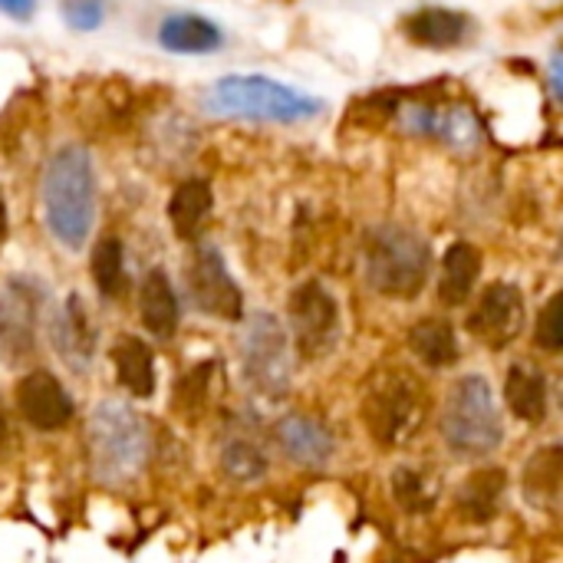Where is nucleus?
Wrapping results in <instances>:
<instances>
[{
    "instance_id": "obj_27",
    "label": "nucleus",
    "mask_w": 563,
    "mask_h": 563,
    "mask_svg": "<svg viewBox=\"0 0 563 563\" xmlns=\"http://www.w3.org/2000/svg\"><path fill=\"white\" fill-rule=\"evenodd\" d=\"M393 495L406 511L422 515L439 501V482L432 475L419 472V468H399L393 475Z\"/></svg>"
},
{
    "instance_id": "obj_1",
    "label": "nucleus",
    "mask_w": 563,
    "mask_h": 563,
    "mask_svg": "<svg viewBox=\"0 0 563 563\" xmlns=\"http://www.w3.org/2000/svg\"><path fill=\"white\" fill-rule=\"evenodd\" d=\"M43 221L56 244L79 251L96 224V172L82 145H63L43 168Z\"/></svg>"
},
{
    "instance_id": "obj_8",
    "label": "nucleus",
    "mask_w": 563,
    "mask_h": 563,
    "mask_svg": "<svg viewBox=\"0 0 563 563\" xmlns=\"http://www.w3.org/2000/svg\"><path fill=\"white\" fill-rule=\"evenodd\" d=\"M287 313H290V333H294L297 353L303 360H323L336 346L340 307L320 280L300 284L287 300Z\"/></svg>"
},
{
    "instance_id": "obj_14",
    "label": "nucleus",
    "mask_w": 563,
    "mask_h": 563,
    "mask_svg": "<svg viewBox=\"0 0 563 563\" xmlns=\"http://www.w3.org/2000/svg\"><path fill=\"white\" fill-rule=\"evenodd\" d=\"M475 33L472 16L462 10H449V7H422L412 16H406V36L419 46L429 49H452L462 46L468 36Z\"/></svg>"
},
{
    "instance_id": "obj_13",
    "label": "nucleus",
    "mask_w": 563,
    "mask_h": 563,
    "mask_svg": "<svg viewBox=\"0 0 563 563\" xmlns=\"http://www.w3.org/2000/svg\"><path fill=\"white\" fill-rule=\"evenodd\" d=\"M49 340L73 373H86L96 356V327L79 294H69L49 323Z\"/></svg>"
},
{
    "instance_id": "obj_29",
    "label": "nucleus",
    "mask_w": 563,
    "mask_h": 563,
    "mask_svg": "<svg viewBox=\"0 0 563 563\" xmlns=\"http://www.w3.org/2000/svg\"><path fill=\"white\" fill-rule=\"evenodd\" d=\"M59 16L76 33H92L106 20V0H63Z\"/></svg>"
},
{
    "instance_id": "obj_31",
    "label": "nucleus",
    "mask_w": 563,
    "mask_h": 563,
    "mask_svg": "<svg viewBox=\"0 0 563 563\" xmlns=\"http://www.w3.org/2000/svg\"><path fill=\"white\" fill-rule=\"evenodd\" d=\"M40 0H0V13L13 16V20H30L36 13Z\"/></svg>"
},
{
    "instance_id": "obj_30",
    "label": "nucleus",
    "mask_w": 563,
    "mask_h": 563,
    "mask_svg": "<svg viewBox=\"0 0 563 563\" xmlns=\"http://www.w3.org/2000/svg\"><path fill=\"white\" fill-rule=\"evenodd\" d=\"M534 340L541 350H551V353H563V290L554 294L541 317H538V330H534Z\"/></svg>"
},
{
    "instance_id": "obj_6",
    "label": "nucleus",
    "mask_w": 563,
    "mask_h": 563,
    "mask_svg": "<svg viewBox=\"0 0 563 563\" xmlns=\"http://www.w3.org/2000/svg\"><path fill=\"white\" fill-rule=\"evenodd\" d=\"M442 435L449 449L465 459H485L501 445V412L482 376H465L452 386L442 412Z\"/></svg>"
},
{
    "instance_id": "obj_36",
    "label": "nucleus",
    "mask_w": 563,
    "mask_h": 563,
    "mask_svg": "<svg viewBox=\"0 0 563 563\" xmlns=\"http://www.w3.org/2000/svg\"><path fill=\"white\" fill-rule=\"evenodd\" d=\"M558 254H561V261H563V238H561V251H558Z\"/></svg>"
},
{
    "instance_id": "obj_5",
    "label": "nucleus",
    "mask_w": 563,
    "mask_h": 563,
    "mask_svg": "<svg viewBox=\"0 0 563 563\" xmlns=\"http://www.w3.org/2000/svg\"><path fill=\"white\" fill-rule=\"evenodd\" d=\"M429 412L422 383L406 369H383L369 379L363 399V419L373 439L386 449L416 439Z\"/></svg>"
},
{
    "instance_id": "obj_2",
    "label": "nucleus",
    "mask_w": 563,
    "mask_h": 563,
    "mask_svg": "<svg viewBox=\"0 0 563 563\" xmlns=\"http://www.w3.org/2000/svg\"><path fill=\"white\" fill-rule=\"evenodd\" d=\"M205 109L214 115L228 119H251V122H307L323 112V99L307 96L287 82H277L271 76H254V73H231L214 79L205 96Z\"/></svg>"
},
{
    "instance_id": "obj_32",
    "label": "nucleus",
    "mask_w": 563,
    "mask_h": 563,
    "mask_svg": "<svg viewBox=\"0 0 563 563\" xmlns=\"http://www.w3.org/2000/svg\"><path fill=\"white\" fill-rule=\"evenodd\" d=\"M551 86H554V96L561 99L563 106V53L554 56V63H551Z\"/></svg>"
},
{
    "instance_id": "obj_4",
    "label": "nucleus",
    "mask_w": 563,
    "mask_h": 563,
    "mask_svg": "<svg viewBox=\"0 0 563 563\" xmlns=\"http://www.w3.org/2000/svg\"><path fill=\"white\" fill-rule=\"evenodd\" d=\"M89 465L102 485H129L148 462V429L145 419L122 406L102 402L89 419Z\"/></svg>"
},
{
    "instance_id": "obj_9",
    "label": "nucleus",
    "mask_w": 563,
    "mask_h": 563,
    "mask_svg": "<svg viewBox=\"0 0 563 563\" xmlns=\"http://www.w3.org/2000/svg\"><path fill=\"white\" fill-rule=\"evenodd\" d=\"M43 287L33 277H13L0 290V360L7 366H23L36 353Z\"/></svg>"
},
{
    "instance_id": "obj_26",
    "label": "nucleus",
    "mask_w": 563,
    "mask_h": 563,
    "mask_svg": "<svg viewBox=\"0 0 563 563\" xmlns=\"http://www.w3.org/2000/svg\"><path fill=\"white\" fill-rule=\"evenodd\" d=\"M92 280L102 297L115 300L125 290V254L115 238H102L92 251Z\"/></svg>"
},
{
    "instance_id": "obj_24",
    "label": "nucleus",
    "mask_w": 563,
    "mask_h": 563,
    "mask_svg": "<svg viewBox=\"0 0 563 563\" xmlns=\"http://www.w3.org/2000/svg\"><path fill=\"white\" fill-rule=\"evenodd\" d=\"M409 346L432 369H445V366L459 363V340H455V330L445 320L416 323L412 333H409Z\"/></svg>"
},
{
    "instance_id": "obj_33",
    "label": "nucleus",
    "mask_w": 563,
    "mask_h": 563,
    "mask_svg": "<svg viewBox=\"0 0 563 563\" xmlns=\"http://www.w3.org/2000/svg\"><path fill=\"white\" fill-rule=\"evenodd\" d=\"M7 241V201H3V191H0V247Z\"/></svg>"
},
{
    "instance_id": "obj_11",
    "label": "nucleus",
    "mask_w": 563,
    "mask_h": 563,
    "mask_svg": "<svg viewBox=\"0 0 563 563\" xmlns=\"http://www.w3.org/2000/svg\"><path fill=\"white\" fill-rule=\"evenodd\" d=\"M525 330V297L515 284H492L468 313V333L492 350H505Z\"/></svg>"
},
{
    "instance_id": "obj_7",
    "label": "nucleus",
    "mask_w": 563,
    "mask_h": 563,
    "mask_svg": "<svg viewBox=\"0 0 563 563\" xmlns=\"http://www.w3.org/2000/svg\"><path fill=\"white\" fill-rule=\"evenodd\" d=\"M244 376L257 393L280 396L290 386V340L277 317L257 313L241 336Z\"/></svg>"
},
{
    "instance_id": "obj_3",
    "label": "nucleus",
    "mask_w": 563,
    "mask_h": 563,
    "mask_svg": "<svg viewBox=\"0 0 563 563\" xmlns=\"http://www.w3.org/2000/svg\"><path fill=\"white\" fill-rule=\"evenodd\" d=\"M363 267L376 294L412 300L429 280L432 251L416 231L402 224H376L363 238Z\"/></svg>"
},
{
    "instance_id": "obj_19",
    "label": "nucleus",
    "mask_w": 563,
    "mask_h": 563,
    "mask_svg": "<svg viewBox=\"0 0 563 563\" xmlns=\"http://www.w3.org/2000/svg\"><path fill=\"white\" fill-rule=\"evenodd\" d=\"M139 313L152 336L168 340L178 330V297L165 271H148L139 287Z\"/></svg>"
},
{
    "instance_id": "obj_10",
    "label": "nucleus",
    "mask_w": 563,
    "mask_h": 563,
    "mask_svg": "<svg viewBox=\"0 0 563 563\" xmlns=\"http://www.w3.org/2000/svg\"><path fill=\"white\" fill-rule=\"evenodd\" d=\"M188 294L195 300V307L208 317H218V320H241L244 313V297H241V287L234 284L221 251L214 244H198L191 251V261H188Z\"/></svg>"
},
{
    "instance_id": "obj_34",
    "label": "nucleus",
    "mask_w": 563,
    "mask_h": 563,
    "mask_svg": "<svg viewBox=\"0 0 563 563\" xmlns=\"http://www.w3.org/2000/svg\"><path fill=\"white\" fill-rule=\"evenodd\" d=\"M3 435H7V422H3V412H0V442H3Z\"/></svg>"
},
{
    "instance_id": "obj_20",
    "label": "nucleus",
    "mask_w": 563,
    "mask_h": 563,
    "mask_svg": "<svg viewBox=\"0 0 563 563\" xmlns=\"http://www.w3.org/2000/svg\"><path fill=\"white\" fill-rule=\"evenodd\" d=\"M482 274V254L468 241H455L445 257H442V274H439V297L445 307H462L468 294L475 290Z\"/></svg>"
},
{
    "instance_id": "obj_35",
    "label": "nucleus",
    "mask_w": 563,
    "mask_h": 563,
    "mask_svg": "<svg viewBox=\"0 0 563 563\" xmlns=\"http://www.w3.org/2000/svg\"><path fill=\"white\" fill-rule=\"evenodd\" d=\"M558 399H561V406H563V373H561V383H558Z\"/></svg>"
},
{
    "instance_id": "obj_17",
    "label": "nucleus",
    "mask_w": 563,
    "mask_h": 563,
    "mask_svg": "<svg viewBox=\"0 0 563 563\" xmlns=\"http://www.w3.org/2000/svg\"><path fill=\"white\" fill-rule=\"evenodd\" d=\"M406 129L419 135L442 139L449 145H472L478 139V122L468 109H439V106H406Z\"/></svg>"
},
{
    "instance_id": "obj_21",
    "label": "nucleus",
    "mask_w": 563,
    "mask_h": 563,
    "mask_svg": "<svg viewBox=\"0 0 563 563\" xmlns=\"http://www.w3.org/2000/svg\"><path fill=\"white\" fill-rule=\"evenodd\" d=\"M115 379L135 399H148L155 393V356L139 336H119L112 346Z\"/></svg>"
},
{
    "instance_id": "obj_12",
    "label": "nucleus",
    "mask_w": 563,
    "mask_h": 563,
    "mask_svg": "<svg viewBox=\"0 0 563 563\" xmlns=\"http://www.w3.org/2000/svg\"><path fill=\"white\" fill-rule=\"evenodd\" d=\"M16 409L40 432L63 429L73 419V399H69V393L46 369H33V373H26L16 383Z\"/></svg>"
},
{
    "instance_id": "obj_23",
    "label": "nucleus",
    "mask_w": 563,
    "mask_h": 563,
    "mask_svg": "<svg viewBox=\"0 0 563 563\" xmlns=\"http://www.w3.org/2000/svg\"><path fill=\"white\" fill-rule=\"evenodd\" d=\"M525 495L531 505H554L563 498V445L534 452L525 472Z\"/></svg>"
},
{
    "instance_id": "obj_28",
    "label": "nucleus",
    "mask_w": 563,
    "mask_h": 563,
    "mask_svg": "<svg viewBox=\"0 0 563 563\" xmlns=\"http://www.w3.org/2000/svg\"><path fill=\"white\" fill-rule=\"evenodd\" d=\"M221 468H224L228 478H234V482H254V478H261V475L267 472V459H264V452H261L254 442L234 439V442H228L224 452H221Z\"/></svg>"
},
{
    "instance_id": "obj_16",
    "label": "nucleus",
    "mask_w": 563,
    "mask_h": 563,
    "mask_svg": "<svg viewBox=\"0 0 563 563\" xmlns=\"http://www.w3.org/2000/svg\"><path fill=\"white\" fill-rule=\"evenodd\" d=\"M287 459L307 468H320L333 459V435L310 416H284L274 429Z\"/></svg>"
},
{
    "instance_id": "obj_18",
    "label": "nucleus",
    "mask_w": 563,
    "mask_h": 563,
    "mask_svg": "<svg viewBox=\"0 0 563 563\" xmlns=\"http://www.w3.org/2000/svg\"><path fill=\"white\" fill-rule=\"evenodd\" d=\"M211 208H214V195H211V185L201 181V178H191V181H181L168 201V221L175 228V234L188 244H195L208 221H211Z\"/></svg>"
},
{
    "instance_id": "obj_22",
    "label": "nucleus",
    "mask_w": 563,
    "mask_h": 563,
    "mask_svg": "<svg viewBox=\"0 0 563 563\" xmlns=\"http://www.w3.org/2000/svg\"><path fill=\"white\" fill-rule=\"evenodd\" d=\"M505 399H508V406H511V412L518 419L544 422V416H548V383H544L541 369L531 366V363H515L508 369Z\"/></svg>"
},
{
    "instance_id": "obj_15",
    "label": "nucleus",
    "mask_w": 563,
    "mask_h": 563,
    "mask_svg": "<svg viewBox=\"0 0 563 563\" xmlns=\"http://www.w3.org/2000/svg\"><path fill=\"white\" fill-rule=\"evenodd\" d=\"M224 43V33L214 20L201 13H168L158 23V46L175 56H205Z\"/></svg>"
},
{
    "instance_id": "obj_25",
    "label": "nucleus",
    "mask_w": 563,
    "mask_h": 563,
    "mask_svg": "<svg viewBox=\"0 0 563 563\" xmlns=\"http://www.w3.org/2000/svg\"><path fill=\"white\" fill-rule=\"evenodd\" d=\"M501 495H505V472L501 468H482L462 485L459 508L472 521H492L498 515Z\"/></svg>"
}]
</instances>
